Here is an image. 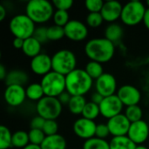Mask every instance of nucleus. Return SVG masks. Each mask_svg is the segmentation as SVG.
<instances>
[{
  "instance_id": "nucleus-1",
  "label": "nucleus",
  "mask_w": 149,
  "mask_h": 149,
  "mask_svg": "<svg viewBox=\"0 0 149 149\" xmlns=\"http://www.w3.org/2000/svg\"><path fill=\"white\" fill-rule=\"evenodd\" d=\"M115 52L114 44L105 38L90 39L85 45V53L92 61L98 63L109 62Z\"/></svg>"
},
{
  "instance_id": "nucleus-2",
  "label": "nucleus",
  "mask_w": 149,
  "mask_h": 149,
  "mask_svg": "<svg viewBox=\"0 0 149 149\" xmlns=\"http://www.w3.org/2000/svg\"><path fill=\"white\" fill-rule=\"evenodd\" d=\"M93 86V79L84 69L77 68L65 76V89L72 96H85Z\"/></svg>"
},
{
  "instance_id": "nucleus-3",
  "label": "nucleus",
  "mask_w": 149,
  "mask_h": 149,
  "mask_svg": "<svg viewBox=\"0 0 149 149\" xmlns=\"http://www.w3.org/2000/svg\"><path fill=\"white\" fill-rule=\"evenodd\" d=\"M54 12L52 3L47 0H31L25 6V14L35 24L46 23L52 18Z\"/></svg>"
},
{
  "instance_id": "nucleus-4",
  "label": "nucleus",
  "mask_w": 149,
  "mask_h": 149,
  "mask_svg": "<svg viewBox=\"0 0 149 149\" xmlns=\"http://www.w3.org/2000/svg\"><path fill=\"white\" fill-rule=\"evenodd\" d=\"M52 71L66 76L77 69V58L72 51L62 49L52 55Z\"/></svg>"
},
{
  "instance_id": "nucleus-5",
  "label": "nucleus",
  "mask_w": 149,
  "mask_h": 149,
  "mask_svg": "<svg viewBox=\"0 0 149 149\" xmlns=\"http://www.w3.org/2000/svg\"><path fill=\"white\" fill-rule=\"evenodd\" d=\"M9 28L15 38L24 40L31 38L36 30L35 23L26 14H17L14 16L10 21Z\"/></svg>"
},
{
  "instance_id": "nucleus-6",
  "label": "nucleus",
  "mask_w": 149,
  "mask_h": 149,
  "mask_svg": "<svg viewBox=\"0 0 149 149\" xmlns=\"http://www.w3.org/2000/svg\"><path fill=\"white\" fill-rule=\"evenodd\" d=\"M40 84L45 93V96L58 98L65 89V76L54 71L50 72L42 77Z\"/></svg>"
},
{
  "instance_id": "nucleus-7",
  "label": "nucleus",
  "mask_w": 149,
  "mask_h": 149,
  "mask_svg": "<svg viewBox=\"0 0 149 149\" xmlns=\"http://www.w3.org/2000/svg\"><path fill=\"white\" fill-rule=\"evenodd\" d=\"M147 8L145 4L140 1L134 0L123 5L120 20L128 26H134L143 22Z\"/></svg>"
},
{
  "instance_id": "nucleus-8",
  "label": "nucleus",
  "mask_w": 149,
  "mask_h": 149,
  "mask_svg": "<svg viewBox=\"0 0 149 149\" xmlns=\"http://www.w3.org/2000/svg\"><path fill=\"white\" fill-rule=\"evenodd\" d=\"M63 106L58 98L45 96L37 102L36 111L38 115L41 116L45 120L58 119L62 113Z\"/></svg>"
},
{
  "instance_id": "nucleus-9",
  "label": "nucleus",
  "mask_w": 149,
  "mask_h": 149,
  "mask_svg": "<svg viewBox=\"0 0 149 149\" xmlns=\"http://www.w3.org/2000/svg\"><path fill=\"white\" fill-rule=\"evenodd\" d=\"M123 107L124 105L122 104L117 94L106 97L100 105V114L104 118L110 120L113 117L122 113Z\"/></svg>"
},
{
  "instance_id": "nucleus-10",
  "label": "nucleus",
  "mask_w": 149,
  "mask_h": 149,
  "mask_svg": "<svg viewBox=\"0 0 149 149\" xmlns=\"http://www.w3.org/2000/svg\"><path fill=\"white\" fill-rule=\"evenodd\" d=\"M65 36L68 39L74 42H80L85 40L88 36V28L81 21L72 19L64 27Z\"/></svg>"
},
{
  "instance_id": "nucleus-11",
  "label": "nucleus",
  "mask_w": 149,
  "mask_h": 149,
  "mask_svg": "<svg viewBox=\"0 0 149 149\" xmlns=\"http://www.w3.org/2000/svg\"><path fill=\"white\" fill-rule=\"evenodd\" d=\"M97 124L94 120H87L85 118H79L76 120L72 125V130L74 134L85 141L90 140L95 137Z\"/></svg>"
},
{
  "instance_id": "nucleus-12",
  "label": "nucleus",
  "mask_w": 149,
  "mask_h": 149,
  "mask_svg": "<svg viewBox=\"0 0 149 149\" xmlns=\"http://www.w3.org/2000/svg\"><path fill=\"white\" fill-rule=\"evenodd\" d=\"M96 92L100 93L104 98L114 95L117 90V81L115 77L108 72L102 74L94 83Z\"/></svg>"
},
{
  "instance_id": "nucleus-13",
  "label": "nucleus",
  "mask_w": 149,
  "mask_h": 149,
  "mask_svg": "<svg viewBox=\"0 0 149 149\" xmlns=\"http://www.w3.org/2000/svg\"><path fill=\"white\" fill-rule=\"evenodd\" d=\"M127 137L137 146L142 145L148 141L149 137L148 124L143 120L131 123Z\"/></svg>"
},
{
  "instance_id": "nucleus-14",
  "label": "nucleus",
  "mask_w": 149,
  "mask_h": 149,
  "mask_svg": "<svg viewBox=\"0 0 149 149\" xmlns=\"http://www.w3.org/2000/svg\"><path fill=\"white\" fill-rule=\"evenodd\" d=\"M117 96L126 107L138 105L141 99L139 89L132 85H124L120 86L117 91Z\"/></svg>"
},
{
  "instance_id": "nucleus-15",
  "label": "nucleus",
  "mask_w": 149,
  "mask_h": 149,
  "mask_svg": "<svg viewBox=\"0 0 149 149\" xmlns=\"http://www.w3.org/2000/svg\"><path fill=\"white\" fill-rule=\"evenodd\" d=\"M107 124L108 126L110 134L113 137H120L127 135L131 122L124 113H120L108 120Z\"/></svg>"
},
{
  "instance_id": "nucleus-16",
  "label": "nucleus",
  "mask_w": 149,
  "mask_h": 149,
  "mask_svg": "<svg viewBox=\"0 0 149 149\" xmlns=\"http://www.w3.org/2000/svg\"><path fill=\"white\" fill-rule=\"evenodd\" d=\"M3 98L10 107H17L24 103L26 99V92L24 86H8L4 90Z\"/></svg>"
},
{
  "instance_id": "nucleus-17",
  "label": "nucleus",
  "mask_w": 149,
  "mask_h": 149,
  "mask_svg": "<svg viewBox=\"0 0 149 149\" xmlns=\"http://www.w3.org/2000/svg\"><path fill=\"white\" fill-rule=\"evenodd\" d=\"M30 66L33 73L44 77L52 71V57L45 53H40L31 58Z\"/></svg>"
},
{
  "instance_id": "nucleus-18",
  "label": "nucleus",
  "mask_w": 149,
  "mask_h": 149,
  "mask_svg": "<svg viewBox=\"0 0 149 149\" xmlns=\"http://www.w3.org/2000/svg\"><path fill=\"white\" fill-rule=\"evenodd\" d=\"M123 5L118 1H107L105 2L103 8L100 11L104 21L113 24L117 21L119 18L120 19L121 12H122Z\"/></svg>"
},
{
  "instance_id": "nucleus-19",
  "label": "nucleus",
  "mask_w": 149,
  "mask_h": 149,
  "mask_svg": "<svg viewBox=\"0 0 149 149\" xmlns=\"http://www.w3.org/2000/svg\"><path fill=\"white\" fill-rule=\"evenodd\" d=\"M6 86H24L29 81V75L23 70L14 69L7 73L4 79Z\"/></svg>"
},
{
  "instance_id": "nucleus-20",
  "label": "nucleus",
  "mask_w": 149,
  "mask_h": 149,
  "mask_svg": "<svg viewBox=\"0 0 149 149\" xmlns=\"http://www.w3.org/2000/svg\"><path fill=\"white\" fill-rule=\"evenodd\" d=\"M66 141L61 134L46 136L40 145L41 149H66Z\"/></svg>"
},
{
  "instance_id": "nucleus-21",
  "label": "nucleus",
  "mask_w": 149,
  "mask_h": 149,
  "mask_svg": "<svg viewBox=\"0 0 149 149\" xmlns=\"http://www.w3.org/2000/svg\"><path fill=\"white\" fill-rule=\"evenodd\" d=\"M41 47L42 45L37 39L31 37L24 40L22 51L25 56L33 58L34 57L41 53Z\"/></svg>"
},
{
  "instance_id": "nucleus-22",
  "label": "nucleus",
  "mask_w": 149,
  "mask_h": 149,
  "mask_svg": "<svg viewBox=\"0 0 149 149\" xmlns=\"http://www.w3.org/2000/svg\"><path fill=\"white\" fill-rule=\"evenodd\" d=\"M122 36H123V28L121 27V25L116 23L108 24L105 30L104 38L113 44L119 42L121 39Z\"/></svg>"
},
{
  "instance_id": "nucleus-23",
  "label": "nucleus",
  "mask_w": 149,
  "mask_h": 149,
  "mask_svg": "<svg viewBox=\"0 0 149 149\" xmlns=\"http://www.w3.org/2000/svg\"><path fill=\"white\" fill-rule=\"evenodd\" d=\"M110 149H135L137 145L134 144L128 137L120 136V137H113L109 142Z\"/></svg>"
},
{
  "instance_id": "nucleus-24",
  "label": "nucleus",
  "mask_w": 149,
  "mask_h": 149,
  "mask_svg": "<svg viewBox=\"0 0 149 149\" xmlns=\"http://www.w3.org/2000/svg\"><path fill=\"white\" fill-rule=\"evenodd\" d=\"M86 103L87 102L84 96H72V99L67 107L70 113L74 115H79L82 114Z\"/></svg>"
},
{
  "instance_id": "nucleus-25",
  "label": "nucleus",
  "mask_w": 149,
  "mask_h": 149,
  "mask_svg": "<svg viewBox=\"0 0 149 149\" xmlns=\"http://www.w3.org/2000/svg\"><path fill=\"white\" fill-rule=\"evenodd\" d=\"M26 98L32 101H39L42 98L45 97V93L40 83H31L26 89Z\"/></svg>"
},
{
  "instance_id": "nucleus-26",
  "label": "nucleus",
  "mask_w": 149,
  "mask_h": 149,
  "mask_svg": "<svg viewBox=\"0 0 149 149\" xmlns=\"http://www.w3.org/2000/svg\"><path fill=\"white\" fill-rule=\"evenodd\" d=\"M28 144H30L29 134L27 132L23 130L16 131L12 134V147L16 148L23 149Z\"/></svg>"
},
{
  "instance_id": "nucleus-27",
  "label": "nucleus",
  "mask_w": 149,
  "mask_h": 149,
  "mask_svg": "<svg viewBox=\"0 0 149 149\" xmlns=\"http://www.w3.org/2000/svg\"><path fill=\"white\" fill-rule=\"evenodd\" d=\"M86 72L89 75V77H91L93 80L98 79L102 74H104V71H103V66L100 63H98L96 61H92L90 60L85 68Z\"/></svg>"
},
{
  "instance_id": "nucleus-28",
  "label": "nucleus",
  "mask_w": 149,
  "mask_h": 149,
  "mask_svg": "<svg viewBox=\"0 0 149 149\" xmlns=\"http://www.w3.org/2000/svg\"><path fill=\"white\" fill-rule=\"evenodd\" d=\"M100 114V106L97 104H94L92 101H89L86 103L83 112H82V117L87 120H94L98 118V116Z\"/></svg>"
},
{
  "instance_id": "nucleus-29",
  "label": "nucleus",
  "mask_w": 149,
  "mask_h": 149,
  "mask_svg": "<svg viewBox=\"0 0 149 149\" xmlns=\"http://www.w3.org/2000/svg\"><path fill=\"white\" fill-rule=\"evenodd\" d=\"M124 114L131 123H134L142 120L143 112L141 107L139 105H136V106H131L126 107Z\"/></svg>"
},
{
  "instance_id": "nucleus-30",
  "label": "nucleus",
  "mask_w": 149,
  "mask_h": 149,
  "mask_svg": "<svg viewBox=\"0 0 149 149\" xmlns=\"http://www.w3.org/2000/svg\"><path fill=\"white\" fill-rule=\"evenodd\" d=\"M12 147V134L5 126H0V149H9Z\"/></svg>"
},
{
  "instance_id": "nucleus-31",
  "label": "nucleus",
  "mask_w": 149,
  "mask_h": 149,
  "mask_svg": "<svg viewBox=\"0 0 149 149\" xmlns=\"http://www.w3.org/2000/svg\"><path fill=\"white\" fill-rule=\"evenodd\" d=\"M82 149H110V145L106 140L93 137L90 140L85 141Z\"/></svg>"
},
{
  "instance_id": "nucleus-32",
  "label": "nucleus",
  "mask_w": 149,
  "mask_h": 149,
  "mask_svg": "<svg viewBox=\"0 0 149 149\" xmlns=\"http://www.w3.org/2000/svg\"><path fill=\"white\" fill-rule=\"evenodd\" d=\"M52 20H53L54 24L60 26V27H65L70 21V16H69L68 11L66 10H56L53 14Z\"/></svg>"
},
{
  "instance_id": "nucleus-33",
  "label": "nucleus",
  "mask_w": 149,
  "mask_h": 149,
  "mask_svg": "<svg viewBox=\"0 0 149 149\" xmlns=\"http://www.w3.org/2000/svg\"><path fill=\"white\" fill-rule=\"evenodd\" d=\"M47 35L50 41H58L65 37L64 27H60L56 24L51 25L47 28Z\"/></svg>"
},
{
  "instance_id": "nucleus-34",
  "label": "nucleus",
  "mask_w": 149,
  "mask_h": 149,
  "mask_svg": "<svg viewBox=\"0 0 149 149\" xmlns=\"http://www.w3.org/2000/svg\"><path fill=\"white\" fill-rule=\"evenodd\" d=\"M28 134H29L30 143L34 144V145H38V146H40L43 143L44 140L46 137L43 130H40V129H31L28 132Z\"/></svg>"
},
{
  "instance_id": "nucleus-35",
  "label": "nucleus",
  "mask_w": 149,
  "mask_h": 149,
  "mask_svg": "<svg viewBox=\"0 0 149 149\" xmlns=\"http://www.w3.org/2000/svg\"><path fill=\"white\" fill-rule=\"evenodd\" d=\"M104 22V18L100 12L89 13L86 17V24L91 28H98Z\"/></svg>"
},
{
  "instance_id": "nucleus-36",
  "label": "nucleus",
  "mask_w": 149,
  "mask_h": 149,
  "mask_svg": "<svg viewBox=\"0 0 149 149\" xmlns=\"http://www.w3.org/2000/svg\"><path fill=\"white\" fill-rule=\"evenodd\" d=\"M43 132L45 134V136H51L58 134V125L56 120H45V125L43 127Z\"/></svg>"
},
{
  "instance_id": "nucleus-37",
  "label": "nucleus",
  "mask_w": 149,
  "mask_h": 149,
  "mask_svg": "<svg viewBox=\"0 0 149 149\" xmlns=\"http://www.w3.org/2000/svg\"><path fill=\"white\" fill-rule=\"evenodd\" d=\"M105 2L102 0H87L85 3L86 10L89 11V13H97L100 12Z\"/></svg>"
},
{
  "instance_id": "nucleus-38",
  "label": "nucleus",
  "mask_w": 149,
  "mask_h": 149,
  "mask_svg": "<svg viewBox=\"0 0 149 149\" xmlns=\"http://www.w3.org/2000/svg\"><path fill=\"white\" fill-rule=\"evenodd\" d=\"M47 28L48 27H45V26H38V27H36V30H35L34 34L32 36L41 45L46 43L49 40L48 39V35H47Z\"/></svg>"
},
{
  "instance_id": "nucleus-39",
  "label": "nucleus",
  "mask_w": 149,
  "mask_h": 149,
  "mask_svg": "<svg viewBox=\"0 0 149 149\" xmlns=\"http://www.w3.org/2000/svg\"><path fill=\"white\" fill-rule=\"evenodd\" d=\"M109 135H110V131H109L107 124H105V123L97 124L95 137H97L99 139L106 140V138H107Z\"/></svg>"
},
{
  "instance_id": "nucleus-40",
  "label": "nucleus",
  "mask_w": 149,
  "mask_h": 149,
  "mask_svg": "<svg viewBox=\"0 0 149 149\" xmlns=\"http://www.w3.org/2000/svg\"><path fill=\"white\" fill-rule=\"evenodd\" d=\"M52 4L54 8H56L57 10L68 11V10L72 7L73 1L72 0H53Z\"/></svg>"
},
{
  "instance_id": "nucleus-41",
  "label": "nucleus",
  "mask_w": 149,
  "mask_h": 149,
  "mask_svg": "<svg viewBox=\"0 0 149 149\" xmlns=\"http://www.w3.org/2000/svg\"><path fill=\"white\" fill-rule=\"evenodd\" d=\"M45 120L43 119L41 116L37 115L33 117L31 120V129H43V127L45 125Z\"/></svg>"
},
{
  "instance_id": "nucleus-42",
  "label": "nucleus",
  "mask_w": 149,
  "mask_h": 149,
  "mask_svg": "<svg viewBox=\"0 0 149 149\" xmlns=\"http://www.w3.org/2000/svg\"><path fill=\"white\" fill-rule=\"evenodd\" d=\"M71 99H72V95L68 92H66V91L64 92L63 93H61L58 97V100H59V102L61 103L62 106H68Z\"/></svg>"
},
{
  "instance_id": "nucleus-43",
  "label": "nucleus",
  "mask_w": 149,
  "mask_h": 149,
  "mask_svg": "<svg viewBox=\"0 0 149 149\" xmlns=\"http://www.w3.org/2000/svg\"><path fill=\"white\" fill-rule=\"evenodd\" d=\"M103 100H104V97H103L100 93H97V92H95V93H93L92 94L91 101L93 102L94 104H97V105L100 106V103L103 101Z\"/></svg>"
},
{
  "instance_id": "nucleus-44",
  "label": "nucleus",
  "mask_w": 149,
  "mask_h": 149,
  "mask_svg": "<svg viewBox=\"0 0 149 149\" xmlns=\"http://www.w3.org/2000/svg\"><path fill=\"white\" fill-rule=\"evenodd\" d=\"M24 39L18 38H14V39L12 41V45L16 49H21L22 50V48L24 46Z\"/></svg>"
},
{
  "instance_id": "nucleus-45",
  "label": "nucleus",
  "mask_w": 149,
  "mask_h": 149,
  "mask_svg": "<svg viewBox=\"0 0 149 149\" xmlns=\"http://www.w3.org/2000/svg\"><path fill=\"white\" fill-rule=\"evenodd\" d=\"M142 23L144 24L146 28L148 30H149V9H148V8H147V10H146V13H145V16H144Z\"/></svg>"
},
{
  "instance_id": "nucleus-46",
  "label": "nucleus",
  "mask_w": 149,
  "mask_h": 149,
  "mask_svg": "<svg viewBox=\"0 0 149 149\" xmlns=\"http://www.w3.org/2000/svg\"><path fill=\"white\" fill-rule=\"evenodd\" d=\"M7 71L5 69V67L3 66V65H0V79L4 80L6 76H7Z\"/></svg>"
},
{
  "instance_id": "nucleus-47",
  "label": "nucleus",
  "mask_w": 149,
  "mask_h": 149,
  "mask_svg": "<svg viewBox=\"0 0 149 149\" xmlns=\"http://www.w3.org/2000/svg\"><path fill=\"white\" fill-rule=\"evenodd\" d=\"M6 10L3 5H0V21H3L6 17Z\"/></svg>"
},
{
  "instance_id": "nucleus-48",
  "label": "nucleus",
  "mask_w": 149,
  "mask_h": 149,
  "mask_svg": "<svg viewBox=\"0 0 149 149\" xmlns=\"http://www.w3.org/2000/svg\"><path fill=\"white\" fill-rule=\"evenodd\" d=\"M23 149H41V147L38 145H34V144H28L25 148H24Z\"/></svg>"
},
{
  "instance_id": "nucleus-49",
  "label": "nucleus",
  "mask_w": 149,
  "mask_h": 149,
  "mask_svg": "<svg viewBox=\"0 0 149 149\" xmlns=\"http://www.w3.org/2000/svg\"><path fill=\"white\" fill-rule=\"evenodd\" d=\"M135 149H148L147 147H145L144 145H140V146H137Z\"/></svg>"
},
{
  "instance_id": "nucleus-50",
  "label": "nucleus",
  "mask_w": 149,
  "mask_h": 149,
  "mask_svg": "<svg viewBox=\"0 0 149 149\" xmlns=\"http://www.w3.org/2000/svg\"><path fill=\"white\" fill-rule=\"evenodd\" d=\"M146 4H147V6H148V9H149V0L148 1H147V3H146Z\"/></svg>"
}]
</instances>
